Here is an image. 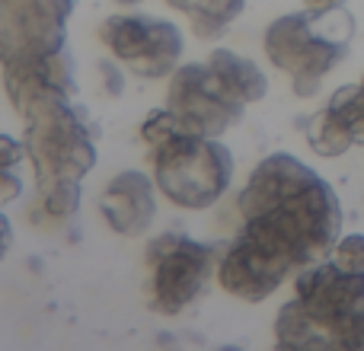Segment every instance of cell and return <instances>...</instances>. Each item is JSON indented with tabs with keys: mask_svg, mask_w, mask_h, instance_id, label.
Listing matches in <instances>:
<instances>
[{
	"mask_svg": "<svg viewBox=\"0 0 364 351\" xmlns=\"http://www.w3.org/2000/svg\"><path fill=\"white\" fill-rule=\"evenodd\" d=\"M70 16L74 0H0V64L64 51Z\"/></svg>",
	"mask_w": 364,
	"mask_h": 351,
	"instance_id": "7",
	"label": "cell"
},
{
	"mask_svg": "<svg viewBox=\"0 0 364 351\" xmlns=\"http://www.w3.org/2000/svg\"><path fill=\"white\" fill-rule=\"evenodd\" d=\"M100 77H102V87H106L109 96H122V90H125L122 61H115V58H106V61H100Z\"/></svg>",
	"mask_w": 364,
	"mask_h": 351,
	"instance_id": "20",
	"label": "cell"
},
{
	"mask_svg": "<svg viewBox=\"0 0 364 351\" xmlns=\"http://www.w3.org/2000/svg\"><path fill=\"white\" fill-rule=\"evenodd\" d=\"M208 64H211V70L218 74V80L224 83L227 93H230L233 99H240L243 106L262 102L265 96H269V77H265V70L259 68L256 61H250V58L237 55V51H230V48H214L211 55H208Z\"/></svg>",
	"mask_w": 364,
	"mask_h": 351,
	"instance_id": "11",
	"label": "cell"
},
{
	"mask_svg": "<svg viewBox=\"0 0 364 351\" xmlns=\"http://www.w3.org/2000/svg\"><path fill=\"white\" fill-rule=\"evenodd\" d=\"M151 160L160 195L182 211H205L218 205L237 173V160L230 147L220 144V138L192 131H182L154 147Z\"/></svg>",
	"mask_w": 364,
	"mask_h": 351,
	"instance_id": "2",
	"label": "cell"
},
{
	"mask_svg": "<svg viewBox=\"0 0 364 351\" xmlns=\"http://www.w3.org/2000/svg\"><path fill=\"white\" fill-rule=\"evenodd\" d=\"M304 138H307V144L314 147V153H320V157H342L346 151L355 147L352 141H348V134L329 119L326 109H320L316 115H310V119L304 122Z\"/></svg>",
	"mask_w": 364,
	"mask_h": 351,
	"instance_id": "15",
	"label": "cell"
},
{
	"mask_svg": "<svg viewBox=\"0 0 364 351\" xmlns=\"http://www.w3.org/2000/svg\"><path fill=\"white\" fill-rule=\"evenodd\" d=\"M26 153L36 170L38 192L58 185V182H83L96 166V134L87 112L74 106V99H64L45 112L32 115L26 122Z\"/></svg>",
	"mask_w": 364,
	"mask_h": 351,
	"instance_id": "3",
	"label": "cell"
},
{
	"mask_svg": "<svg viewBox=\"0 0 364 351\" xmlns=\"http://www.w3.org/2000/svg\"><path fill=\"white\" fill-rule=\"evenodd\" d=\"M112 4H119V6H138L141 0H112Z\"/></svg>",
	"mask_w": 364,
	"mask_h": 351,
	"instance_id": "24",
	"label": "cell"
},
{
	"mask_svg": "<svg viewBox=\"0 0 364 351\" xmlns=\"http://www.w3.org/2000/svg\"><path fill=\"white\" fill-rule=\"evenodd\" d=\"M275 342L282 348H320V335H316L310 316L304 313V307L294 301H288L278 310L275 320Z\"/></svg>",
	"mask_w": 364,
	"mask_h": 351,
	"instance_id": "14",
	"label": "cell"
},
{
	"mask_svg": "<svg viewBox=\"0 0 364 351\" xmlns=\"http://www.w3.org/2000/svg\"><path fill=\"white\" fill-rule=\"evenodd\" d=\"M333 262L346 271H361L364 275V233H348V237L336 239Z\"/></svg>",
	"mask_w": 364,
	"mask_h": 351,
	"instance_id": "18",
	"label": "cell"
},
{
	"mask_svg": "<svg viewBox=\"0 0 364 351\" xmlns=\"http://www.w3.org/2000/svg\"><path fill=\"white\" fill-rule=\"evenodd\" d=\"M186 131V125L179 122V115L173 112L170 106L164 109H151V112L144 115V122H141V141H144L147 147H160L166 144L170 138H176V134Z\"/></svg>",
	"mask_w": 364,
	"mask_h": 351,
	"instance_id": "17",
	"label": "cell"
},
{
	"mask_svg": "<svg viewBox=\"0 0 364 351\" xmlns=\"http://www.w3.org/2000/svg\"><path fill=\"white\" fill-rule=\"evenodd\" d=\"M157 182L154 173L141 170H122L106 182L100 195V214L109 224V230L119 237L138 239L154 227L157 217Z\"/></svg>",
	"mask_w": 364,
	"mask_h": 351,
	"instance_id": "10",
	"label": "cell"
},
{
	"mask_svg": "<svg viewBox=\"0 0 364 351\" xmlns=\"http://www.w3.org/2000/svg\"><path fill=\"white\" fill-rule=\"evenodd\" d=\"M237 207L240 230L284 252L297 271L333 252L342 230L336 188L291 153H269L240 188Z\"/></svg>",
	"mask_w": 364,
	"mask_h": 351,
	"instance_id": "1",
	"label": "cell"
},
{
	"mask_svg": "<svg viewBox=\"0 0 364 351\" xmlns=\"http://www.w3.org/2000/svg\"><path fill=\"white\" fill-rule=\"evenodd\" d=\"M100 42L115 61H122L138 77H170L179 68L186 38L170 19L144 13H112L100 26Z\"/></svg>",
	"mask_w": 364,
	"mask_h": 351,
	"instance_id": "5",
	"label": "cell"
},
{
	"mask_svg": "<svg viewBox=\"0 0 364 351\" xmlns=\"http://www.w3.org/2000/svg\"><path fill=\"white\" fill-rule=\"evenodd\" d=\"M173 10L186 13L198 38H218L243 13L246 0H166Z\"/></svg>",
	"mask_w": 364,
	"mask_h": 351,
	"instance_id": "12",
	"label": "cell"
},
{
	"mask_svg": "<svg viewBox=\"0 0 364 351\" xmlns=\"http://www.w3.org/2000/svg\"><path fill=\"white\" fill-rule=\"evenodd\" d=\"M23 160H29L26 141H16V138H10V134H0V170H16Z\"/></svg>",
	"mask_w": 364,
	"mask_h": 351,
	"instance_id": "19",
	"label": "cell"
},
{
	"mask_svg": "<svg viewBox=\"0 0 364 351\" xmlns=\"http://www.w3.org/2000/svg\"><path fill=\"white\" fill-rule=\"evenodd\" d=\"M19 195H23V179H19L13 170H0V207L16 201Z\"/></svg>",
	"mask_w": 364,
	"mask_h": 351,
	"instance_id": "21",
	"label": "cell"
},
{
	"mask_svg": "<svg viewBox=\"0 0 364 351\" xmlns=\"http://www.w3.org/2000/svg\"><path fill=\"white\" fill-rule=\"evenodd\" d=\"M10 246H13V224H10V217L4 214V207H0V262L6 259Z\"/></svg>",
	"mask_w": 364,
	"mask_h": 351,
	"instance_id": "22",
	"label": "cell"
},
{
	"mask_svg": "<svg viewBox=\"0 0 364 351\" xmlns=\"http://www.w3.org/2000/svg\"><path fill=\"white\" fill-rule=\"evenodd\" d=\"M346 0H307L310 10H333V6H342Z\"/></svg>",
	"mask_w": 364,
	"mask_h": 351,
	"instance_id": "23",
	"label": "cell"
},
{
	"mask_svg": "<svg viewBox=\"0 0 364 351\" xmlns=\"http://www.w3.org/2000/svg\"><path fill=\"white\" fill-rule=\"evenodd\" d=\"M214 246L198 243L186 233H160L151 239L144 252L151 284H147V303L160 316H179L192 307L208 288L214 271Z\"/></svg>",
	"mask_w": 364,
	"mask_h": 351,
	"instance_id": "4",
	"label": "cell"
},
{
	"mask_svg": "<svg viewBox=\"0 0 364 351\" xmlns=\"http://www.w3.org/2000/svg\"><path fill=\"white\" fill-rule=\"evenodd\" d=\"M166 106L179 115L186 131L220 138L243 119L246 106L233 99L211 70V64L188 61L179 64L170 74V90H166Z\"/></svg>",
	"mask_w": 364,
	"mask_h": 351,
	"instance_id": "6",
	"label": "cell"
},
{
	"mask_svg": "<svg viewBox=\"0 0 364 351\" xmlns=\"http://www.w3.org/2000/svg\"><path fill=\"white\" fill-rule=\"evenodd\" d=\"M42 207L48 217L55 220H68L80 211V198H83V182H58V185L38 192Z\"/></svg>",
	"mask_w": 364,
	"mask_h": 351,
	"instance_id": "16",
	"label": "cell"
},
{
	"mask_svg": "<svg viewBox=\"0 0 364 351\" xmlns=\"http://www.w3.org/2000/svg\"><path fill=\"white\" fill-rule=\"evenodd\" d=\"M4 90L10 96L13 112L23 122H29L32 115L77 96L74 58L68 51H58V55L4 64Z\"/></svg>",
	"mask_w": 364,
	"mask_h": 351,
	"instance_id": "9",
	"label": "cell"
},
{
	"mask_svg": "<svg viewBox=\"0 0 364 351\" xmlns=\"http://www.w3.org/2000/svg\"><path fill=\"white\" fill-rule=\"evenodd\" d=\"M323 109H326L329 119L348 134V141H352L355 147L364 144V87L361 83H346V87H339Z\"/></svg>",
	"mask_w": 364,
	"mask_h": 351,
	"instance_id": "13",
	"label": "cell"
},
{
	"mask_svg": "<svg viewBox=\"0 0 364 351\" xmlns=\"http://www.w3.org/2000/svg\"><path fill=\"white\" fill-rule=\"evenodd\" d=\"M291 271H297V265L288 256L240 230L218 262V281L237 301L259 303L275 294Z\"/></svg>",
	"mask_w": 364,
	"mask_h": 351,
	"instance_id": "8",
	"label": "cell"
},
{
	"mask_svg": "<svg viewBox=\"0 0 364 351\" xmlns=\"http://www.w3.org/2000/svg\"><path fill=\"white\" fill-rule=\"evenodd\" d=\"M361 87H364V77H361Z\"/></svg>",
	"mask_w": 364,
	"mask_h": 351,
	"instance_id": "25",
	"label": "cell"
}]
</instances>
